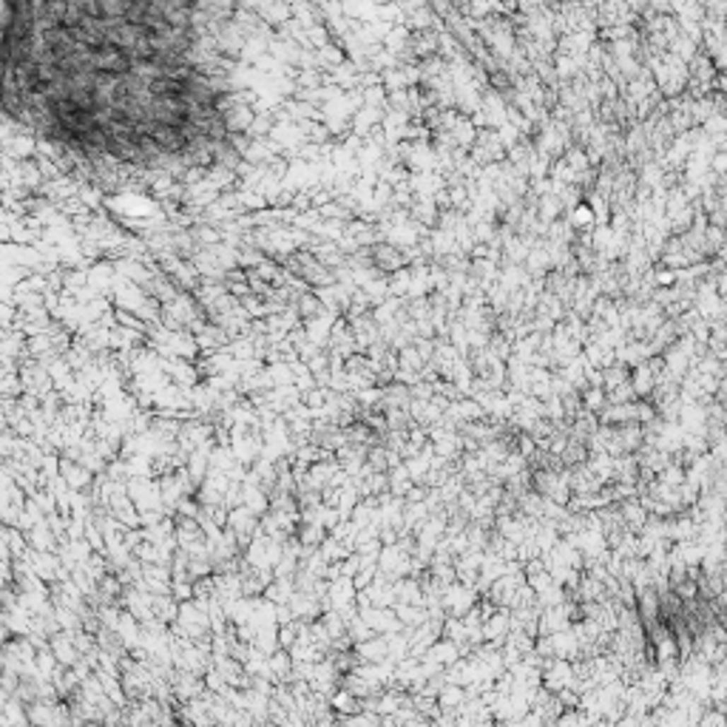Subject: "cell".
I'll list each match as a JSON object with an SVG mask.
<instances>
[{
	"mask_svg": "<svg viewBox=\"0 0 727 727\" xmlns=\"http://www.w3.org/2000/svg\"><path fill=\"white\" fill-rule=\"evenodd\" d=\"M173 37V26L100 21L97 6L23 9L9 29L0 94L52 136H185L205 83L170 57Z\"/></svg>",
	"mask_w": 727,
	"mask_h": 727,
	"instance_id": "1",
	"label": "cell"
}]
</instances>
